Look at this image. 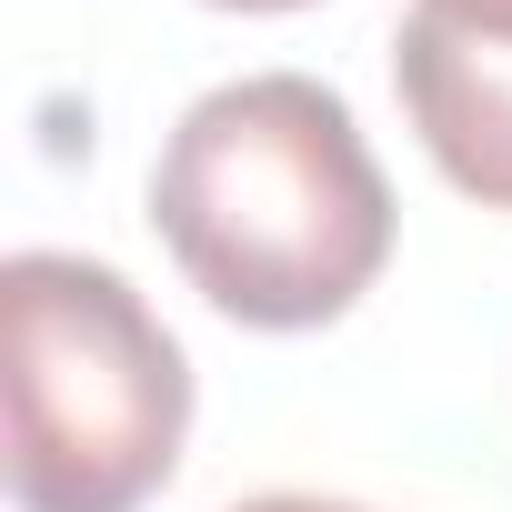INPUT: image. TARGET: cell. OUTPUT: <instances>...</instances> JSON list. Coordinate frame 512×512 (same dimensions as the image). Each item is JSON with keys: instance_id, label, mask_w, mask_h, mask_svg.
<instances>
[{"instance_id": "obj_1", "label": "cell", "mask_w": 512, "mask_h": 512, "mask_svg": "<svg viewBox=\"0 0 512 512\" xmlns=\"http://www.w3.org/2000/svg\"><path fill=\"white\" fill-rule=\"evenodd\" d=\"M151 221L191 292L251 332H312L392 262V191L352 101L312 71H251L181 111L151 171Z\"/></svg>"}, {"instance_id": "obj_2", "label": "cell", "mask_w": 512, "mask_h": 512, "mask_svg": "<svg viewBox=\"0 0 512 512\" xmlns=\"http://www.w3.org/2000/svg\"><path fill=\"white\" fill-rule=\"evenodd\" d=\"M0 392H11L21 512H141L191 432L181 342L151 302L81 251H21L0 272Z\"/></svg>"}, {"instance_id": "obj_3", "label": "cell", "mask_w": 512, "mask_h": 512, "mask_svg": "<svg viewBox=\"0 0 512 512\" xmlns=\"http://www.w3.org/2000/svg\"><path fill=\"white\" fill-rule=\"evenodd\" d=\"M392 81H402V111H412L422 151L442 161V181L512 211V51L502 41H452V31L402 11Z\"/></svg>"}, {"instance_id": "obj_4", "label": "cell", "mask_w": 512, "mask_h": 512, "mask_svg": "<svg viewBox=\"0 0 512 512\" xmlns=\"http://www.w3.org/2000/svg\"><path fill=\"white\" fill-rule=\"evenodd\" d=\"M412 21H432L452 41H502L512 51V0H412Z\"/></svg>"}, {"instance_id": "obj_5", "label": "cell", "mask_w": 512, "mask_h": 512, "mask_svg": "<svg viewBox=\"0 0 512 512\" xmlns=\"http://www.w3.org/2000/svg\"><path fill=\"white\" fill-rule=\"evenodd\" d=\"M241 512H362V502H312V492H272V502H241Z\"/></svg>"}, {"instance_id": "obj_6", "label": "cell", "mask_w": 512, "mask_h": 512, "mask_svg": "<svg viewBox=\"0 0 512 512\" xmlns=\"http://www.w3.org/2000/svg\"><path fill=\"white\" fill-rule=\"evenodd\" d=\"M221 11H302V0H221Z\"/></svg>"}]
</instances>
